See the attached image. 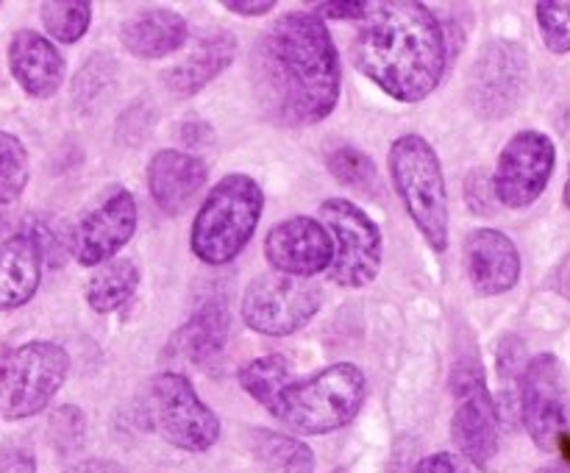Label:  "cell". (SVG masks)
Listing matches in <instances>:
<instances>
[{
    "instance_id": "cell-37",
    "label": "cell",
    "mask_w": 570,
    "mask_h": 473,
    "mask_svg": "<svg viewBox=\"0 0 570 473\" xmlns=\"http://www.w3.org/2000/svg\"><path fill=\"white\" fill-rule=\"evenodd\" d=\"M373 3H317L315 11H321V20H362V17L371 14Z\"/></svg>"
},
{
    "instance_id": "cell-10",
    "label": "cell",
    "mask_w": 570,
    "mask_h": 473,
    "mask_svg": "<svg viewBox=\"0 0 570 473\" xmlns=\"http://www.w3.org/2000/svg\"><path fill=\"white\" fill-rule=\"evenodd\" d=\"M454 390V415L451 440L462 460L476 467H490L501 445V417L493 393L484 382V371L476 359H462L451 376Z\"/></svg>"
},
{
    "instance_id": "cell-12",
    "label": "cell",
    "mask_w": 570,
    "mask_h": 473,
    "mask_svg": "<svg viewBox=\"0 0 570 473\" xmlns=\"http://www.w3.org/2000/svg\"><path fill=\"white\" fill-rule=\"evenodd\" d=\"M529 89V56L512 39H493L479 50L468 76L465 100L482 120H504Z\"/></svg>"
},
{
    "instance_id": "cell-23",
    "label": "cell",
    "mask_w": 570,
    "mask_h": 473,
    "mask_svg": "<svg viewBox=\"0 0 570 473\" xmlns=\"http://www.w3.org/2000/svg\"><path fill=\"white\" fill-rule=\"evenodd\" d=\"M248 449L271 473H315V451L276 428H250Z\"/></svg>"
},
{
    "instance_id": "cell-7",
    "label": "cell",
    "mask_w": 570,
    "mask_h": 473,
    "mask_svg": "<svg viewBox=\"0 0 570 473\" xmlns=\"http://www.w3.org/2000/svg\"><path fill=\"white\" fill-rule=\"evenodd\" d=\"M70 354L50 339H31L6 356L0 367V412L9 421L39 415L65 387Z\"/></svg>"
},
{
    "instance_id": "cell-35",
    "label": "cell",
    "mask_w": 570,
    "mask_h": 473,
    "mask_svg": "<svg viewBox=\"0 0 570 473\" xmlns=\"http://www.w3.org/2000/svg\"><path fill=\"white\" fill-rule=\"evenodd\" d=\"M0 473H37V456L26 443L0 445Z\"/></svg>"
},
{
    "instance_id": "cell-21",
    "label": "cell",
    "mask_w": 570,
    "mask_h": 473,
    "mask_svg": "<svg viewBox=\"0 0 570 473\" xmlns=\"http://www.w3.org/2000/svg\"><path fill=\"white\" fill-rule=\"evenodd\" d=\"M232 315L220 298H209L187 317L184 326L170 337V354L189 365L209 367L226 351Z\"/></svg>"
},
{
    "instance_id": "cell-2",
    "label": "cell",
    "mask_w": 570,
    "mask_h": 473,
    "mask_svg": "<svg viewBox=\"0 0 570 473\" xmlns=\"http://www.w3.org/2000/svg\"><path fill=\"white\" fill-rule=\"evenodd\" d=\"M449 45L438 14L417 0L376 3L354 39V65L399 104H421L440 87Z\"/></svg>"
},
{
    "instance_id": "cell-14",
    "label": "cell",
    "mask_w": 570,
    "mask_h": 473,
    "mask_svg": "<svg viewBox=\"0 0 570 473\" xmlns=\"http://www.w3.org/2000/svg\"><path fill=\"white\" fill-rule=\"evenodd\" d=\"M137 200L126 187H111L98 204L78 220L72 231V254L78 265L98 267L115 259L117 250L128 245L137 231Z\"/></svg>"
},
{
    "instance_id": "cell-41",
    "label": "cell",
    "mask_w": 570,
    "mask_h": 473,
    "mask_svg": "<svg viewBox=\"0 0 570 473\" xmlns=\"http://www.w3.org/2000/svg\"><path fill=\"white\" fill-rule=\"evenodd\" d=\"M534 473H570V449L562 451L560 456H557V462H551V465H543L540 471Z\"/></svg>"
},
{
    "instance_id": "cell-4",
    "label": "cell",
    "mask_w": 570,
    "mask_h": 473,
    "mask_svg": "<svg viewBox=\"0 0 570 473\" xmlns=\"http://www.w3.org/2000/svg\"><path fill=\"white\" fill-rule=\"evenodd\" d=\"M265 193L245 173H228L200 204L189 231V248L206 265H228L245 250L259 226Z\"/></svg>"
},
{
    "instance_id": "cell-17",
    "label": "cell",
    "mask_w": 570,
    "mask_h": 473,
    "mask_svg": "<svg viewBox=\"0 0 570 473\" xmlns=\"http://www.w3.org/2000/svg\"><path fill=\"white\" fill-rule=\"evenodd\" d=\"M206 178H209L206 161L187 150L165 148L148 161L150 198L170 217L184 215L193 206L200 189L206 187Z\"/></svg>"
},
{
    "instance_id": "cell-27",
    "label": "cell",
    "mask_w": 570,
    "mask_h": 473,
    "mask_svg": "<svg viewBox=\"0 0 570 473\" xmlns=\"http://www.w3.org/2000/svg\"><path fill=\"white\" fill-rule=\"evenodd\" d=\"M39 17H42L48 39L61 45H72L89 31L92 3L89 0H48V3L39 6Z\"/></svg>"
},
{
    "instance_id": "cell-15",
    "label": "cell",
    "mask_w": 570,
    "mask_h": 473,
    "mask_svg": "<svg viewBox=\"0 0 570 473\" xmlns=\"http://www.w3.org/2000/svg\"><path fill=\"white\" fill-rule=\"evenodd\" d=\"M265 256L273 270L293 278H312L328 270L334 245L317 217L295 215L278 220L265 237Z\"/></svg>"
},
{
    "instance_id": "cell-16",
    "label": "cell",
    "mask_w": 570,
    "mask_h": 473,
    "mask_svg": "<svg viewBox=\"0 0 570 473\" xmlns=\"http://www.w3.org/2000/svg\"><path fill=\"white\" fill-rule=\"evenodd\" d=\"M465 273L479 295H504L521 278V254L518 245L499 228H473L462 245Z\"/></svg>"
},
{
    "instance_id": "cell-26",
    "label": "cell",
    "mask_w": 570,
    "mask_h": 473,
    "mask_svg": "<svg viewBox=\"0 0 570 473\" xmlns=\"http://www.w3.org/2000/svg\"><path fill=\"white\" fill-rule=\"evenodd\" d=\"M527 343H523L518 334H504L499 339V348H495V371H499L501 382V401H495L499 406V417L518 415V398H521V378L527 371Z\"/></svg>"
},
{
    "instance_id": "cell-11",
    "label": "cell",
    "mask_w": 570,
    "mask_h": 473,
    "mask_svg": "<svg viewBox=\"0 0 570 473\" xmlns=\"http://www.w3.org/2000/svg\"><path fill=\"white\" fill-rule=\"evenodd\" d=\"M323 289L309 278H293L284 273H262L245 287L243 321L267 337H287L301 332L321 312Z\"/></svg>"
},
{
    "instance_id": "cell-40",
    "label": "cell",
    "mask_w": 570,
    "mask_h": 473,
    "mask_svg": "<svg viewBox=\"0 0 570 473\" xmlns=\"http://www.w3.org/2000/svg\"><path fill=\"white\" fill-rule=\"evenodd\" d=\"M200 134H204V137H212V128L206 126V122H184V142L189 145V148H198L200 145Z\"/></svg>"
},
{
    "instance_id": "cell-13",
    "label": "cell",
    "mask_w": 570,
    "mask_h": 473,
    "mask_svg": "<svg viewBox=\"0 0 570 473\" xmlns=\"http://www.w3.org/2000/svg\"><path fill=\"white\" fill-rule=\"evenodd\" d=\"M554 165L557 148L549 134L534 131V128L512 134L493 173L495 200L504 204L507 209L532 206L549 187Z\"/></svg>"
},
{
    "instance_id": "cell-22",
    "label": "cell",
    "mask_w": 570,
    "mask_h": 473,
    "mask_svg": "<svg viewBox=\"0 0 570 473\" xmlns=\"http://www.w3.org/2000/svg\"><path fill=\"white\" fill-rule=\"evenodd\" d=\"M42 282V245L33 234H14L0 243V312L26 306Z\"/></svg>"
},
{
    "instance_id": "cell-25",
    "label": "cell",
    "mask_w": 570,
    "mask_h": 473,
    "mask_svg": "<svg viewBox=\"0 0 570 473\" xmlns=\"http://www.w3.org/2000/svg\"><path fill=\"white\" fill-rule=\"evenodd\" d=\"M326 167L343 187L354 189V193L367 195V198H382L384 195V184L376 165L365 150L354 148V145H340V148L328 150Z\"/></svg>"
},
{
    "instance_id": "cell-34",
    "label": "cell",
    "mask_w": 570,
    "mask_h": 473,
    "mask_svg": "<svg viewBox=\"0 0 570 473\" xmlns=\"http://www.w3.org/2000/svg\"><path fill=\"white\" fill-rule=\"evenodd\" d=\"M465 204L473 215H493L495 206V189H493V176L476 167V170L468 176L465 181Z\"/></svg>"
},
{
    "instance_id": "cell-9",
    "label": "cell",
    "mask_w": 570,
    "mask_h": 473,
    "mask_svg": "<svg viewBox=\"0 0 570 473\" xmlns=\"http://www.w3.org/2000/svg\"><path fill=\"white\" fill-rule=\"evenodd\" d=\"M518 415L540 451L560 456L570 449V378L560 356L538 354L527 362Z\"/></svg>"
},
{
    "instance_id": "cell-39",
    "label": "cell",
    "mask_w": 570,
    "mask_h": 473,
    "mask_svg": "<svg viewBox=\"0 0 570 473\" xmlns=\"http://www.w3.org/2000/svg\"><path fill=\"white\" fill-rule=\"evenodd\" d=\"M228 11H234V14H243V17H262L267 14V11L276 9V0H256V3H248V0H226Z\"/></svg>"
},
{
    "instance_id": "cell-36",
    "label": "cell",
    "mask_w": 570,
    "mask_h": 473,
    "mask_svg": "<svg viewBox=\"0 0 570 473\" xmlns=\"http://www.w3.org/2000/svg\"><path fill=\"white\" fill-rule=\"evenodd\" d=\"M412 473H471V467H468V462L460 454L440 451V454H429L426 460L417 462Z\"/></svg>"
},
{
    "instance_id": "cell-6",
    "label": "cell",
    "mask_w": 570,
    "mask_h": 473,
    "mask_svg": "<svg viewBox=\"0 0 570 473\" xmlns=\"http://www.w3.org/2000/svg\"><path fill=\"white\" fill-rule=\"evenodd\" d=\"M145 417L165 443L189 454L209 451L220 440V417L200 401L193 382L178 371H165L150 378Z\"/></svg>"
},
{
    "instance_id": "cell-3",
    "label": "cell",
    "mask_w": 570,
    "mask_h": 473,
    "mask_svg": "<svg viewBox=\"0 0 570 473\" xmlns=\"http://www.w3.org/2000/svg\"><path fill=\"white\" fill-rule=\"evenodd\" d=\"M365 373L351 362H334L312 376H293L271 395L265 410L301 434H328L348 426L365 404Z\"/></svg>"
},
{
    "instance_id": "cell-24",
    "label": "cell",
    "mask_w": 570,
    "mask_h": 473,
    "mask_svg": "<svg viewBox=\"0 0 570 473\" xmlns=\"http://www.w3.org/2000/svg\"><path fill=\"white\" fill-rule=\"evenodd\" d=\"M139 287V267L134 259H109L98 265V270L89 276L87 289V304L98 315H111L120 306H126L134 298Z\"/></svg>"
},
{
    "instance_id": "cell-43",
    "label": "cell",
    "mask_w": 570,
    "mask_h": 473,
    "mask_svg": "<svg viewBox=\"0 0 570 473\" xmlns=\"http://www.w3.org/2000/svg\"><path fill=\"white\" fill-rule=\"evenodd\" d=\"M334 473H348V471H343V467H340V471H334Z\"/></svg>"
},
{
    "instance_id": "cell-38",
    "label": "cell",
    "mask_w": 570,
    "mask_h": 473,
    "mask_svg": "<svg viewBox=\"0 0 570 473\" xmlns=\"http://www.w3.org/2000/svg\"><path fill=\"white\" fill-rule=\"evenodd\" d=\"M67 473H128L120 462L104 460V456H89V460L76 462Z\"/></svg>"
},
{
    "instance_id": "cell-18",
    "label": "cell",
    "mask_w": 570,
    "mask_h": 473,
    "mask_svg": "<svg viewBox=\"0 0 570 473\" xmlns=\"http://www.w3.org/2000/svg\"><path fill=\"white\" fill-rule=\"evenodd\" d=\"M234 59H237V37L228 28H212L200 33L195 48L178 65L161 72V87L173 98H193L220 72H226Z\"/></svg>"
},
{
    "instance_id": "cell-20",
    "label": "cell",
    "mask_w": 570,
    "mask_h": 473,
    "mask_svg": "<svg viewBox=\"0 0 570 473\" xmlns=\"http://www.w3.org/2000/svg\"><path fill=\"white\" fill-rule=\"evenodd\" d=\"M189 39V26L178 11L154 9L134 11L131 17H126L120 26V42L134 59H165V56L176 53L187 45Z\"/></svg>"
},
{
    "instance_id": "cell-32",
    "label": "cell",
    "mask_w": 570,
    "mask_h": 473,
    "mask_svg": "<svg viewBox=\"0 0 570 473\" xmlns=\"http://www.w3.org/2000/svg\"><path fill=\"white\" fill-rule=\"evenodd\" d=\"M538 28L551 53H570V0H543L534 6Z\"/></svg>"
},
{
    "instance_id": "cell-30",
    "label": "cell",
    "mask_w": 570,
    "mask_h": 473,
    "mask_svg": "<svg viewBox=\"0 0 570 473\" xmlns=\"http://www.w3.org/2000/svg\"><path fill=\"white\" fill-rule=\"evenodd\" d=\"M48 437L56 454H78L83 449V443H87V415H83L81 406L65 404L59 410H53V415L48 421Z\"/></svg>"
},
{
    "instance_id": "cell-19",
    "label": "cell",
    "mask_w": 570,
    "mask_h": 473,
    "mask_svg": "<svg viewBox=\"0 0 570 473\" xmlns=\"http://www.w3.org/2000/svg\"><path fill=\"white\" fill-rule=\"evenodd\" d=\"M9 70L31 98L48 100L65 81V59L45 33L22 28L9 42Z\"/></svg>"
},
{
    "instance_id": "cell-28",
    "label": "cell",
    "mask_w": 570,
    "mask_h": 473,
    "mask_svg": "<svg viewBox=\"0 0 570 473\" xmlns=\"http://www.w3.org/2000/svg\"><path fill=\"white\" fill-rule=\"evenodd\" d=\"M293 376V365H289L287 356L271 354L259 356V359H250L248 365L239 367L237 378L243 384L245 393L256 401V404L265 406L271 401V395L282 387L287 378Z\"/></svg>"
},
{
    "instance_id": "cell-1",
    "label": "cell",
    "mask_w": 570,
    "mask_h": 473,
    "mask_svg": "<svg viewBox=\"0 0 570 473\" xmlns=\"http://www.w3.org/2000/svg\"><path fill=\"white\" fill-rule=\"evenodd\" d=\"M340 56L326 22L309 11L273 20L250 50V83L267 120L301 128L326 120L340 100Z\"/></svg>"
},
{
    "instance_id": "cell-33",
    "label": "cell",
    "mask_w": 570,
    "mask_h": 473,
    "mask_svg": "<svg viewBox=\"0 0 570 473\" xmlns=\"http://www.w3.org/2000/svg\"><path fill=\"white\" fill-rule=\"evenodd\" d=\"M156 117H159L156 115V106H150L148 100H137L117 120V139L122 145H128V148H137V145H142L150 137V131L156 126Z\"/></svg>"
},
{
    "instance_id": "cell-8",
    "label": "cell",
    "mask_w": 570,
    "mask_h": 473,
    "mask_svg": "<svg viewBox=\"0 0 570 473\" xmlns=\"http://www.w3.org/2000/svg\"><path fill=\"white\" fill-rule=\"evenodd\" d=\"M317 215L334 245L328 282L351 289L376 282L384 259V239L373 217L348 198L323 200Z\"/></svg>"
},
{
    "instance_id": "cell-31",
    "label": "cell",
    "mask_w": 570,
    "mask_h": 473,
    "mask_svg": "<svg viewBox=\"0 0 570 473\" xmlns=\"http://www.w3.org/2000/svg\"><path fill=\"white\" fill-rule=\"evenodd\" d=\"M115 87V61L111 56H92L87 67H81L72 83V98L81 109H92L104 95L111 92Z\"/></svg>"
},
{
    "instance_id": "cell-42",
    "label": "cell",
    "mask_w": 570,
    "mask_h": 473,
    "mask_svg": "<svg viewBox=\"0 0 570 473\" xmlns=\"http://www.w3.org/2000/svg\"><path fill=\"white\" fill-rule=\"evenodd\" d=\"M562 198H566V206L570 209V167H568V181H566V193H562Z\"/></svg>"
},
{
    "instance_id": "cell-29",
    "label": "cell",
    "mask_w": 570,
    "mask_h": 473,
    "mask_svg": "<svg viewBox=\"0 0 570 473\" xmlns=\"http://www.w3.org/2000/svg\"><path fill=\"white\" fill-rule=\"evenodd\" d=\"M28 154L26 145L9 131H0V204H11L26 193Z\"/></svg>"
},
{
    "instance_id": "cell-5",
    "label": "cell",
    "mask_w": 570,
    "mask_h": 473,
    "mask_svg": "<svg viewBox=\"0 0 570 473\" xmlns=\"http://www.w3.org/2000/svg\"><path fill=\"white\" fill-rule=\"evenodd\" d=\"M390 176L406 215L415 223L429 248L445 254L449 248V193L438 150L421 134H404L390 145Z\"/></svg>"
}]
</instances>
